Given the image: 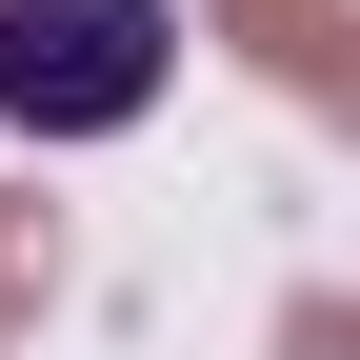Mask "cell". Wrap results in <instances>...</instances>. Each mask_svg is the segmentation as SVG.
Segmentation results:
<instances>
[{
  "mask_svg": "<svg viewBox=\"0 0 360 360\" xmlns=\"http://www.w3.org/2000/svg\"><path fill=\"white\" fill-rule=\"evenodd\" d=\"M160 60H180L160 0H0V120L20 141H120L160 101Z\"/></svg>",
  "mask_w": 360,
  "mask_h": 360,
  "instance_id": "1",
  "label": "cell"
},
{
  "mask_svg": "<svg viewBox=\"0 0 360 360\" xmlns=\"http://www.w3.org/2000/svg\"><path fill=\"white\" fill-rule=\"evenodd\" d=\"M220 20H240L300 101H360V20H340V0H220Z\"/></svg>",
  "mask_w": 360,
  "mask_h": 360,
  "instance_id": "2",
  "label": "cell"
}]
</instances>
